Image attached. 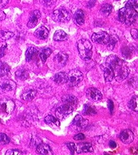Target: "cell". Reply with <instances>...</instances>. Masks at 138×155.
<instances>
[{
	"label": "cell",
	"instance_id": "obj_1",
	"mask_svg": "<svg viewBox=\"0 0 138 155\" xmlns=\"http://www.w3.org/2000/svg\"><path fill=\"white\" fill-rule=\"evenodd\" d=\"M106 64L112 67L115 72V78L117 81H122L129 75V70L126 63L115 55L108 57Z\"/></svg>",
	"mask_w": 138,
	"mask_h": 155
},
{
	"label": "cell",
	"instance_id": "obj_2",
	"mask_svg": "<svg viewBox=\"0 0 138 155\" xmlns=\"http://www.w3.org/2000/svg\"><path fill=\"white\" fill-rule=\"evenodd\" d=\"M118 15L119 19L121 22L127 25H130L136 20L138 17V10L125 7L119 10Z\"/></svg>",
	"mask_w": 138,
	"mask_h": 155
},
{
	"label": "cell",
	"instance_id": "obj_3",
	"mask_svg": "<svg viewBox=\"0 0 138 155\" xmlns=\"http://www.w3.org/2000/svg\"><path fill=\"white\" fill-rule=\"evenodd\" d=\"M77 47L81 57L84 60H89L92 55V45L86 39H82L78 41Z\"/></svg>",
	"mask_w": 138,
	"mask_h": 155
},
{
	"label": "cell",
	"instance_id": "obj_4",
	"mask_svg": "<svg viewBox=\"0 0 138 155\" xmlns=\"http://www.w3.org/2000/svg\"><path fill=\"white\" fill-rule=\"evenodd\" d=\"M72 17V13L64 8L57 9L53 11L52 14V20L58 22H66L69 21Z\"/></svg>",
	"mask_w": 138,
	"mask_h": 155
},
{
	"label": "cell",
	"instance_id": "obj_5",
	"mask_svg": "<svg viewBox=\"0 0 138 155\" xmlns=\"http://www.w3.org/2000/svg\"><path fill=\"white\" fill-rule=\"evenodd\" d=\"M83 79V74L79 70L74 69L69 71L68 74L67 84L70 87L77 86Z\"/></svg>",
	"mask_w": 138,
	"mask_h": 155
},
{
	"label": "cell",
	"instance_id": "obj_6",
	"mask_svg": "<svg viewBox=\"0 0 138 155\" xmlns=\"http://www.w3.org/2000/svg\"><path fill=\"white\" fill-rule=\"evenodd\" d=\"M15 109V103L12 99L3 97L0 99V112L7 115L10 114Z\"/></svg>",
	"mask_w": 138,
	"mask_h": 155
},
{
	"label": "cell",
	"instance_id": "obj_7",
	"mask_svg": "<svg viewBox=\"0 0 138 155\" xmlns=\"http://www.w3.org/2000/svg\"><path fill=\"white\" fill-rule=\"evenodd\" d=\"M88 120L84 119L80 115H77L75 117L71 123L70 128L76 132H80L84 129L88 124Z\"/></svg>",
	"mask_w": 138,
	"mask_h": 155
},
{
	"label": "cell",
	"instance_id": "obj_8",
	"mask_svg": "<svg viewBox=\"0 0 138 155\" xmlns=\"http://www.w3.org/2000/svg\"><path fill=\"white\" fill-rule=\"evenodd\" d=\"M74 110V109L72 107L64 104L57 108L55 114L58 120H64L69 116Z\"/></svg>",
	"mask_w": 138,
	"mask_h": 155
},
{
	"label": "cell",
	"instance_id": "obj_9",
	"mask_svg": "<svg viewBox=\"0 0 138 155\" xmlns=\"http://www.w3.org/2000/svg\"><path fill=\"white\" fill-rule=\"evenodd\" d=\"M91 39L94 43L100 45H107L110 40V35L104 31L95 33L92 34Z\"/></svg>",
	"mask_w": 138,
	"mask_h": 155
},
{
	"label": "cell",
	"instance_id": "obj_10",
	"mask_svg": "<svg viewBox=\"0 0 138 155\" xmlns=\"http://www.w3.org/2000/svg\"><path fill=\"white\" fill-rule=\"evenodd\" d=\"M16 88V84L12 80H4L0 81V94L11 91Z\"/></svg>",
	"mask_w": 138,
	"mask_h": 155
},
{
	"label": "cell",
	"instance_id": "obj_11",
	"mask_svg": "<svg viewBox=\"0 0 138 155\" xmlns=\"http://www.w3.org/2000/svg\"><path fill=\"white\" fill-rule=\"evenodd\" d=\"M86 96L88 100L92 101H97L102 99V94L100 91L94 87L87 90Z\"/></svg>",
	"mask_w": 138,
	"mask_h": 155
},
{
	"label": "cell",
	"instance_id": "obj_12",
	"mask_svg": "<svg viewBox=\"0 0 138 155\" xmlns=\"http://www.w3.org/2000/svg\"><path fill=\"white\" fill-rule=\"evenodd\" d=\"M68 60V55L64 52H59L54 58V63L58 68L65 66Z\"/></svg>",
	"mask_w": 138,
	"mask_h": 155
},
{
	"label": "cell",
	"instance_id": "obj_13",
	"mask_svg": "<svg viewBox=\"0 0 138 155\" xmlns=\"http://www.w3.org/2000/svg\"><path fill=\"white\" fill-rule=\"evenodd\" d=\"M40 17H41V14L39 10H36L32 11L30 15L29 21L27 24V27L29 28H33L35 27L39 22V20Z\"/></svg>",
	"mask_w": 138,
	"mask_h": 155
},
{
	"label": "cell",
	"instance_id": "obj_14",
	"mask_svg": "<svg viewBox=\"0 0 138 155\" xmlns=\"http://www.w3.org/2000/svg\"><path fill=\"white\" fill-rule=\"evenodd\" d=\"M135 138L133 133L129 129H126L123 130L120 134V140L124 144H129L132 143Z\"/></svg>",
	"mask_w": 138,
	"mask_h": 155
},
{
	"label": "cell",
	"instance_id": "obj_15",
	"mask_svg": "<svg viewBox=\"0 0 138 155\" xmlns=\"http://www.w3.org/2000/svg\"><path fill=\"white\" fill-rule=\"evenodd\" d=\"M62 101L64 104L68 105L75 109L78 103V99L72 94H67L62 97Z\"/></svg>",
	"mask_w": 138,
	"mask_h": 155
},
{
	"label": "cell",
	"instance_id": "obj_16",
	"mask_svg": "<svg viewBox=\"0 0 138 155\" xmlns=\"http://www.w3.org/2000/svg\"><path fill=\"white\" fill-rule=\"evenodd\" d=\"M75 149L78 153L88 152L91 153L94 152L92 144L87 142H83L77 144V147H75Z\"/></svg>",
	"mask_w": 138,
	"mask_h": 155
},
{
	"label": "cell",
	"instance_id": "obj_17",
	"mask_svg": "<svg viewBox=\"0 0 138 155\" xmlns=\"http://www.w3.org/2000/svg\"><path fill=\"white\" fill-rule=\"evenodd\" d=\"M104 77L107 82L112 81L115 78V72L113 68L106 63L104 68Z\"/></svg>",
	"mask_w": 138,
	"mask_h": 155
},
{
	"label": "cell",
	"instance_id": "obj_18",
	"mask_svg": "<svg viewBox=\"0 0 138 155\" xmlns=\"http://www.w3.org/2000/svg\"><path fill=\"white\" fill-rule=\"evenodd\" d=\"M37 153L42 155H53V152L50 146L45 143H40L37 146L36 149Z\"/></svg>",
	"mask_w": 138,
	"mask_h": 155
},
{
	"label": "cell",
	"instance_id": "obj_19",
	"mask_svg": "<svg viewBox=\"0 0 138 155\" xmlns=\"http://www.w3.org/2000/svg\"><path fill=\"white\" fill-rule=\"evenodd\" d=\"M49 34V31L48 29L42 26L37 28L34 33L35 37L40 40H45L47 38Z\"/></svg>",
	"mask_w": 138,
	"mask_h": 155
},
{
	"label": "cell",
	"instance_id": "obj_20",
	"mask_svg": "<svg viewBox=\"0 0 138 155\" xmlns=\"http://www.w3.org/2000/svg\"><path fill=\"white\" fill-rule=\"evenodd\" d=\"M53 81L58 84H64L67 83L68 74L65 72H60L53 76Z\"/></svg>",
	"mask_w": 138,
	"mask_h": 155
},
{
	"label": "cell",
	"instance_id": "obj_21",
	"mask_svg": "<svg viewBox=\"0 0 138 155\" xmlns=\"http://www.w3.org/2000/svg\"><path fill=\"white\" fill-rule=\"evenodd\" d=\"M45 121L49 126H50L53 129H59L60 122L59 120L51 115H48L45 118Z\"/></svg>",
	"mask_w": 138,
	"mask_h": 155
},
{
	"label": "cell",
	"instance_id": "obj_22",
	"mask_svg": "<svg viewBox=\"0 0 138 155\" xmlns=\"http://www.w3.org/2000/svg\"><path fill=\"white\" fill-rule=\"evenodd\" d=\"M75 22L78 25H82L85 22L84 12L82 10H78L74 15Z\"/></svg>",
	"mask_w": 138,
	"mask_h": 155
},
{
	"label": "cell",
	"instance_id": "obj_23",
	"mask_svg": "<svg viewBox=\"0 0 138 155\" xmlns=\"http://www.w3.org/2000/svg\"><path fill=\"white\" fill-rule=\"evenodd\" d=\"M68 35L64 31L59 30L55 31L53 35V40L56 41H64L67 40Z\"/></svg>",
	"mask_w": 138,
	"mask_h": 155
},
{
	"label": "cell",
	"instance_id": "obj_24",
	"mask_svg": "<svg viewBox=\"0 0 138 155\" xmlns=\"http://www.w3.org/2000/svg\"><path fill=\"white\" fill-rule=\"evenodd\" d=\"M82 114L84 116H94L97 114V111L93 106L90 104H85L84 106Z\"/></svg>",
	"mask_w": 138,
	"mask_h": 155
},
{
	"label": "cell",
	"instance_id": "obj_25",
	"mask_svg": "<svg viewBox=\"0 0 138 155\" xmlns=\"http://www.w3.org/2000/svg\"><path fill=\"white\" fill-rule=\"evenodd\" d=\"M36 93V90H29L23 93L22 95V99L25 101H30L35 98Z\"/></svg>",
	"mask_w": 138,
	"mask_h": 155
},
{
	"label": "cell",
	"instance_id": "obj_26",
	"mask_svg": "<svg viewBox=\"0 0 138 155\" xmlns=\"http://www.w3.org/2000/svg\"><path fill=\"white\" fill-rule=\"evenodd\" d=\"M16 76L19 79L24 81L29 78V74L26 68H20L16 72Z\"/></svg>",
	"mask_w": 138,
	"mask_h": 155
},
{
	"label": "cell",
	"instance_id": "obj_27",
	"mask_svg": "<svg viewBox=\"0 0 138 155\" xmlns=\"http://www.w3.org/2000/svg\"><path fill=\"white\" fill-rule=\"evenodd\" d=\"M10 68L9 66L2 61H0V77H4L10 73Z\"/></svg>",
	"mask_w": 138,
	"mask_h": 155
},
{
	"label": "cell",
	"instance_id": "obj_28",
	"mask_svg": "<svg viewBox=\"0 0 138 155\" xmlns=\"http://www.w3.org/2000/svg\"><path fill=\"white\" fill-rule=\"evenodd\" d=\"M37 53V49L33 47H29L26 52V60L27 62L31 61L33 58V57Z\"/></svg>",
	"mask_w": 138,
	"mask_h": 155
},
{
	"label": "cell",
	"instance_id": "obj_29",
	"mask_svg": "<svg viewBox=\"0 0 138 155\" xmlns=\"http://www.w3.org/2000/svg\"><path fill=\"white\" fill-rule=\"evenodd\" d=\"M112 7L110 4H104L100 8V12L104 17H108L112 12Z\"/></svg>",
	"mask_w": 138,
	"mask_h": 155
},
{
	"label": "cell",
	"instance_id": "obj_30",
	"mask_svg": "<svg viewBox=\"0 0 138 155\" xmlns=\"http://www.w3.org/2000/svg\"><path fill=\"white\" fill-rule=\"evenodd\" d=\"M52 50L49 48H43L41 50L40 52V57L43 62H45L47 60V58L52 53Z\"/></svg>",
	"mask_w": 138,
	"mask_h": 155
},
{
	"label": "cell",
	"instance_id": "obj_31",
	"mask_svg": "<svg viewBox=\"0 0 138 155\" xmlns=\"http://www.w3.org/2000/svg\"><path fill=\"white\" fill-rule=\"evenodd\" d=\"M138 96H134L128 103V106L129 109L136 112L138 111Z\"/></svg>",
	"mask_w": 138,
	"mask_h": 155
},
{
	"label": "cell",
	"instance_id": "obj_32",
	"mask_svg": "<svg viewBox=\"0 0 138 155\" xmlns=\"http://www.w3.org/2000/svg\"><path fill=\"white\" fill-rule=\"evenodd\" d=\"M14 34L11 31L0 30V39L2 40H7L14 36Z\"/></svg>",
	"mask_w": 138,
	"mask_h": 155
},
{
	"label": "cell",
	"instance_id": "obj_33",
	"mask_svg": "<svg viewBox=\"0 0 138 155\" xmlns=\"http://www.w3.org/2000/svg\"><path fill=\"white\" fill-rule=\"evenodd\" d=\"M122 54L125 58H130L132 57V51L131 49L130 48V47H129L127 46L123 47L122 49Z\"/></svg>",
	"mask_w": 138,
	"mask_h": 155
},
{
	"label": "cell",
	"instance_id": "obj_34",
	"mask_svg": "<svg viewBox=\"0 0 138 155\" xmlns=\"http://www.w3.org/2000/svg\"><path fill=\"white\" fill-rule=\"evenodd\" d=\"M10 142V140L7 134L4 133H0V145L9 144Z\"/></svg>",
	"mask_w": 138,
	"mask_h": 155
},
{
	"label": "cell",
	"instance_id": "obj_35",
	"mask_svg": "<svg viewBox=\"0 0 138 155\" xmlns=\"http://www.w3.org/2000/svg\"><path fill=\"white\" fill-rule=\"evenodd\" d=\"M117 41V38H116L115 36H112V37L110 36L109 41L107 45L108 49L110 50H112L114 48Z\"/></svg>",
	"mask_w": 138,
	"mask_h": 155
},
{
	"label": "cell",
	"instance_id": "obj_36",
	"mask_svg": "<svg viewBox=\"0 0 138 155\" xmlns=\"http://www.w3.org/2000/svg\"><path fill=\"white\" fill-rule=\"evenodd\" d=\"M125 7L135 9L138 10V0H129L127 1Z\"/></svg>",
	"mask_w": 138,
	"mask_h": 155
},
{
	"label": "cell",
	"instance_id": "obj_37",
	"mask_svg": "<svg viewBox=\"0 0 138 155\" xmlns=\"http://www.w3.org/2000/svg\"><path fill=\"white\" fill-rule=\"evenodd\" d=\"M7 45L5 42H2L0 43V58L4 57L5 54V51L7 50Z\"/></svg>",
	"mask_w": 138,
	"mask_h": 155
},
{
	"label": "cell",
	"instance_id": "obj_38",
	"mask_svg": "<svg viewBox=\"0 0 138 155\" xmlns=\"http://www.w3.org/2000/svg\"><path fill=\"white\" fill-rule=\"evenodd\" d=\"M39 2L45 7H50L55 4L57 0H39Z\"/></svg>",
	"mask_w": 138,
	"mask_h": 155
},
{
	"label": "cell",
	"instance_id": "obj_39",
	"mask_svg": "<svg viewBox=\"0 0 138 155\" xmlns=\"http://www.w3.org/2000/svg\"><path fill=\"white\" fill-rule=\"evenodd\" d=\"M24 154V153L22 151L17 149H10L8 150L5 153L6 155H22Z\"/></svg>",
	"mask_w": 138,
	"mask_h": 155
},
{
	"label": "cell",
	"instance_id": "obj_40",
	"mask_svg": "<svg viewBox=\"0 0 138 155\" xmlns=\"http://www.w3.org/2000/svg\"><path fill=\"white\" fill-rule=\"evenodd\" d=\"M67 146L68 147V148L69 149L71 155H74V152L75 150V144L72 142H68L66 143Z\"/></svg>",
	"mask_w": 138,
	"mask_h": 155
},
{
	"label": "cell",
	"instance_id": "obj_41",
	"mask_svg": "<svg viewBox=\"0 0 138 155\" xmlns=\"http://www.w3.org/2000/svg\"><path fill=\"white\" fill-rule=\"evenodd\" d=\"M84 138H85V136L82 133H78L75 136H74V139L75 140H82L84 139Z\"/></svg>",
	"mask_w": 138,
	"mask_h": 155
},
{
	"label": "cell",
	"instance_id": "obj_42",
	"mask_svg": "<svg viewBox=\"0 0 138 155\" xmlns=\"http://www.w3.org/2000/svg\"><path fill=\"white\" fill-rule=\"evenodd\" d=\"M131 35L134 39L137 40L138 38V30L136 29H132L131 30Z\"/></svg>",
	"mask_w": 138,
	"mask_h": 155
},
{
	"label": "cell",
	"instance_id": "obj_43",
	"mask_svg": "<svg viewBox=\"0 0 138 155\" xmlns=\"http://www.w3.org/2000/svg\"><path fill=\"white\" fill-rule=\"evenodd\" d=\"M9 3V0H0V9L5 7Z\"/></svg>",
	"mask_w": 138,
	"mask_h": 155
},
{
	"label": "cell",
	"instance_id": "obj_44",
	"mask_svg": "<svg viewBox=\"0 0 138 155\" xmlns=\"http://www.w3.org/2000/svg\"><path fill=\"white\" fill-rule=\"evenodd\" d=\"M108 106H109V110L112 112V111L113 110V108H114V105H113V101L111 100H109L108 101Z\"/></svg>",
	"mask_w": 138,
	"mask_h": 155
},
{
	"label": "cell",
	"instance_id": "obj_45",
	"mask_svg": "<svg viewBox=\"0 0 138 155\" xmlns=\"http://www.w3.org/2000/svg\"><path fill=\"white\" fill-rule=\"evenodd\" d=\"M6 17V14L4 11H0V21L5 20Z\"/></svg>",
	"mask_w": 138,
	"mask_h": 155
},
{
	"label": "cell",
	"instance_id": "obj_46",
	"mask_svg": "<svg viewBox=\"0 0 138 155\" xmlns=\"http://www.w3.org/2000/svg\"><path fill=\"white\" fill-rule=\"evenodd\" d=\"M116 146H117V144L115 142L112 141V140L110 141V142H109V146L110 147L114 149V148H115L116 147Z\"/></svg>",
	"mask_w": 138,
	"mask_h": 155
}]
</instances>
